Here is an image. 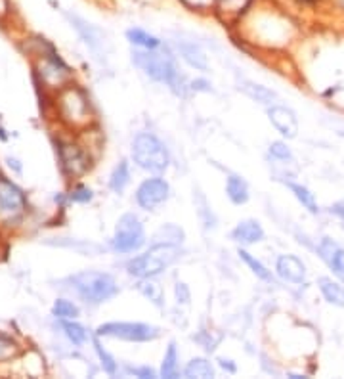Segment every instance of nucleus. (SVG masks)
<instances>
[{"label": "nucleus", "instance_id": "obj_1", "mask_svg": "<svg viewBox=\"0 0 344 379\" xmlns=\"http://www.w3.org/2000/svg\"><path fill=\"white\" fill-rule=\"evenodd\" d=\"M132 62L149 75L157 83H164L171 86L176 94L184 96L186 94V81L178 71V67L174 64V59L169 52H163L161 48L157 50H134L132 52Z\"/></svg>", "mask_w": 344, "mask_h": 379}, {"label": "nucleus", "instance_id": "obj_2", "mask_svg": "<svg viewBox=\"0 0 344 379\" xmlns=\"http://www.w3.org/2000/svg\"><path fill=\"white\" fill-rule=\"evenodd\" d=\"M180 257L178 246L172 243H153L144 255H138L126 264V270L136 278H153L157 274L164 272L176 259Z\"/></svg>", "mask_w": 344, "mask_h": 379}, {"label": "nucleus", "instance_id": "obj_3", "mask_svg": "<svg viewBox=\"0 0 344 379\" xmlns=\"http://www.w3.org/2000/svg\"><path fill=\"white\" fill-rule=\"evenodd\" d=\"M132 157L140 169L149 171V173H163V171H166L169 161H171L166 146L151 132H140L134 138Z\"/></svg>", "mask_w": 344, "mask_h": 379}, {"label": "nucleus", "instance_id": "obj_4", "mask_svg": "<svg viewBox=\"0 0 344 379\" xmlns=\"http://www.w3.org/2000/svg\"><path fill=\"white\" fill-rule=\"evenodd\" d=\"M73 289L86 303H104L109 301L111 297L117 295V281L111 274L94 272V270H84V272L75 274L71 278Z\"/></svg>", "mask_w": 344, "mask_h": 379}, {"label": "nucleus", "instance_id": "obj_5", "mask_svg": "<svg viewBox=\"0 0 344 379\" xmlns=\"http://www.w3.org/2000/svg\"><path fill=\"white\" fill-rule=\"evenodd\" d=\"M96 335L131 341V343H146V341H153L159 338L161 330L149 324H142V322H109V324L99 326Z\"/></svg>", "mask_w": 344, "mask_h": 379}, {"label": "nucleus", "instance_id": "obj_6", "mask_svg": "<svg viewBox=\"0 0 344 379\" xmlns=\"http://www.w3.org/2000/svg\"><path fill=\"white\" fill-rule=\"evenodd\" d=\"M146 243L144 224L136 214L126 213L119 219L113 236V249L119 253H134Z\"/></svg>", "mask_w": 344, "mask_h": 379}, {"label": "nucleus", "instance_id": "obj_7", "mask_svg": "<svg viewBox=\"0 0 344 379\" xmlns=\"http://www.w3.org/2000/svg\"><path fill=\"white\" fill-rule=\"evenodd\" d=\"M169 194H171L169 182L155 176V178H148L140 184L138 192H136V201L142 209L153 211L169 199Z\"/></svg>", "mask_w": 344, "mask_h": 379}, {"label": "nucleus", "instance_id": "obj_8", "mask_svg": "<svg viewBox=\"0 0 344 379\" xmlns=\"http://www.w3.org/2000/svg\"><path fill=\"white\" fill-rule=\"evenodd\" d=\"M67 19L71 21L77 33L81 35V39L84 41V44L94 52V54H106L107 46H109V41H107V35L104 29H99L98 25L88 24L86 19H82L77 14H67Z\"/></svg>", "mask_w": 344, "mask_h": 379}, {"label": "nucleus", "instance_id": "obj_9", "mask_svg": "<svg viewBox=\"0 0 344 379\" xmlns=\"http://www.w3.org/2000/svg\"><path fill=\"white\" fill-rule=\"evenodd\" d=\"M61 117L73 124L88 123V100L84 98V94L75 89L64 92L61 96Z\"/></svg>", "mask_w": 344, "mask_h": 379}, {"label": "nucleus", "instance_id": "obj_10", "mask_svg": "<svg viewBox=\"0 0 344 379\" xmlns=\"http://www.w3.org/2000/svg\"><path fill=\"white\" fill-rule=\"evenodd\" d=\"M318 253L323 259V263L336 274L341 280H344V248L336 243L335 239L321 238L318 243Z\"/></svg>", "mask_w": 344, "mask_h": 379}, {"label": "nucleus", "instance_id": "obj_11", "mask_svg": "<svg viewBox=\"0 0 344 379\" xmlns=\"http://www.w3.org/2000/svg\"><path fill=\"white\" fill-rule=\"evenodd\" d=\"M268 117H270V123L285 138H296V134H298V119H296L293 109H289L285 106H271L268 109Z\"/></svg>", "mask_w": 344, "mask_h": 379}, {"label": "nucleus", "instance_id": "obj_12", "mask_svg": "<svg viewBox=\"0 0 344 379\" xmlns=\"http://www.w3.org/2000/svg\"><path fill=\"white\" fill-rule=\"evenodd\" d=\"M25 209V196L16 184L10 181H0V211L6 214H19Z\"/></svg>", "mask_w": 344, "mask_h": 379}, {"label": "nucleus", "instance_id": "obj_13", "mask_svg": "<svg viewBox=\"0 0 344 379\" xmlns=\"http://www.w3.org/2000/svg\"><path fill=\"white\" fill-rule=\"evenodd\" d=\"M276 270L285 281L291 284H303L306 280V266L295 255H281L276 263Z\"/></svg>", "mask_w": 344, "mask_h": 379}, {"label": "nucleus", "instance_id": "obj_14", "mask_svg": "<svg viewBox=\"0 0 344 379\" xmlns=\"http://www.w3.org/2000/svg\"><path fill=\"white\" fill-rule=\"evenodd\" d=\"M59 156H61V163H64L66 173L71 174V176H77V174L84 173L86 167H88V159L84 156V151L77 148V146L64 144L61 149H59Z\"/></svg>", "mask_w": 344, "mask_h": 379}, {"label": "nucleus", "instance_id": "obj_15", "mask_svg": "<svg viewBox=\"0 0 344 379\" xmlns=\"http://www.w3.org/2000/svg\"><path fill=\"white\" fill-rule=\"evenodd\" d=\"M256 0H216L214 12L228 21H238L239 17L249 14V10L253 8Z\"/></svg>", "mask_w": 344, "mask_h": 379}, {"label": "nucleus", "instance_id": "obj_16", "mask_svg": "<svg viewBox=\"0 0 344 379\" xmlns=\"http://www.w3.org/2000/svg\"><path fill=\"white\" fill-rule=\"evenodd\" d=\"M231 238L236 239L238 243L251 246V243H256V241H262L264 230L262 226L256 223V221H241V223L233 228V232H231Z\"/></svg>", "mask_w": 344, "mask_h": 379}, {"label": "nucleus", "instance_id": "obj_17", "mask_svg": "<svg viewBox=\"0 0 344 379\" xmlns=\"http://www.w3.org/2000/svg\"><path fill=\"white\" fill-rule=\"evenodd\" d=\"M176 48L180 52V56L186 59V64L195 69H201V71H207L209 69V62H207V56L203 50L195 46L193 42L178 41L176 42Z\"/></svg>", "mask_w": 344, "mask_h": 379}, {"label": "nucleus", "instance_id": "obj_18", "mask_svg": "<svg viewBox=\"0 0 344 379\" xmlns=\"http://www.w3.org/2000/svg\"><path fill=\"white\" fill-rule=\"evenodd\" d=\"M226 194L231 199V203L236 205H243L249 201V186L247 182L238 176V174H229L228 181H226Z\"/></svg>", "mask_w": 344, "mask_h": 379}, {"label": "nucleus", "instance_id": "obj_19", "mask_svg": "<svg viewBox=\"0 0 344 379\" xmlns=\"http://www.w3.org/2000/svg\"><path fill=\"white\" fill-rule=\"evenodd\" d=\"M321 295L325 297V301L335 306H344V288L338 281L331 280L327 276H321L318 280Z\"/></svg>", "mask_w": 344, "mask_h": 379}, {"label": "nucleus", "instance_id": "obj_20", "mask_svg": "<svg viewBox=\"0 0 344 379\" xmlns=\"http://www.w3.org/2000/svg\"><path fill=\"white\" fill-rule=\"evenodd\" d=\"M239 91L245 92L247 96L254 102H260V104H271L274 100L278 98L276 92L270 91L268 86H262V84H256L253 81H239Z\"/></svg>", "mask_w": 344, "mask_h": 379}, {"label": "nucleus", "instance_id": "obj_21", "mask_svg": "<svg viewBox=\"0 0 344 379\" xmlns=\"http://www.w3.org/2000/svg\"><path fill=\"white\" fill-rule=\"evenodd\" d=\"M126 39H128L131 44L144 50H157L163 46V42L159 41L155 35H149L148 31H144V29H140V27H131V29L126 31Z\"/></svg>", "mask_w": 344, "mask_h": 379}, {"label": "nucleus", "instance_id": "obj_22", "mask_svg": "<svg viewBox=\"0 0 344 379\" xmlns=\"http://www.w3.org/2000/svg\"><path fill=\"white\" fill-rule=\"evenodd\" d=\"M287 186H289V190L293 192V196H295L300 203H303V207H306L308 209V213L312 214H318V203H316V198H314V194H312L310 190L306 188V186H300V184H295V182H285Z\"/></svg>", "mask_w": 344, "mask_h": 379}, {"label": "nucleus", "instance_id": "obj_23", "mask_svg": "<svg viewBox=\"0 0 344 379\" xmlns=\"http://www.w3.org/2000/svg\"><path fill=\"white\" fill-rule=\"evenodd\" d=\"M131 182V171H128V163L126 161H121L119 165L115 167L113 173H111V178H109V186L113 192L121 194L124 192V188L128 186Z\"/></svg>", "mask_w": 344, "mask_h": 379}, {"label": "nucleus", "instance_id": "obj_24", "mask_svg": "<svg viewBox=\"0 0 344 379\" xmlns=\"http://www.w3.org/2000/svg\"><path fill=\"white\" fill-rule=\"evenodd\" d=\"M186 378H214L213 364L205 358H193L184 370Z\"/></svg>", "mask_w": 344, "mask_h": 379}, {"label": "nucleus", "instance_id": "obj_25", "mask_svg": "<svg viewBox=\"0 0 344 379\" xmlns=\"http://www.w3.org/2000/svg\"><path fill=\"white\" fill-rule=\"evenodd\" d=\"M42 79L46 81V83H64L67 77H69V73H67V69L57 59H52V62H48L46 66H42Z\"/></svg>", "mask_w": 344, "mask_h": 379}, {"label": "nucleus", "instance_id": "obj_26", "mask_svg": "<svg viewBox=\"0 0 344 379\" xmlns=\"http://www.w3.org/2000/svg\"><path fill=\"white\" fill-rule=\"evenodd\" d=\"M161 376L163 378H176L178 376V351L176 345L171 343L166 353H164L163 366H161Z\"/></svg>", "mask_w": 344, "mask_h": 379}, {"label": "nucleus", "instance_id": "obj_27", "mask_svg": "<svg viewBox=\"0 0 344 379\" xmlns=\"http://www.w3.org/2000/svg\"><path fill=\"white\" fill-rule=\"evenodd\" d=\"M153 239H155V243H172V246H178V241L182 243V239H184V232L176 224H164L161 230H157Z\"/></svg>", "mask_w": 344, "mask_h": 379}, {"label": "nucleus", "instance_id": "obj_28", "mask_svg": "<svg viewBox=\"0 0 344 379\" xmlns=\"http://www.w3.org/2000/svg\"><path fill=\"white\" fill-rule=\"evenodd\" d=\"M239 257L245 261V264L249 266V268H251V270H253V274L256 276V278H260V280H264V281H274V276H271L270 270H268V268H266V266H264V264L260 263L258 259H254L251 253H247V251H243V249H241V251H239Z\"/></svg>", "mask_w": 344, "mask_h": 379}, {"label": "nucleus", "instance_id": "obj_29", "mask_svg": "<svg viewBox=\"0 0 344 379\" xmlns=\"http://www.w3.org/2000/svg\"><path fill=\"white\" fill-rule=\"evenodd\" d=\"M138 289L142 291V295L148 297L151 303H155L157 306L163 305V291L157 286L155 281H151L149 278H142Z\"/></svg>", "mask_w": 344, "mask_h": 379}, {"label": "nucleus", "instance_id": "obj_30", "mask_svg": "<svg viewBox=\"0 0 344 379\" xmlns=\"http://www.w3.org/2000/svg\"><path fill=\"white\" fill-rule=\"evenodd\" d=\"M64 330H66L67 338L71 339V341H73V345L77 346L84 345V343H86V339H88L84 328L79 326V324H75V322H64Z\"/></svg>", "mask_w": 344, "mask_h": 379}, {"label": "nucleus", "instance_id": "obj_31", "mask_svg": "<svg viewBox=\"0 0 344 379\" xmlns=\"http://www.w3.org/2000/svg\"><path fill=\"white\" fill-rule=\"evenodd\" d=\"M52 311L57 318H77L79 316V306L73 305L71 301H66V299H57Z\"/></svg>", "mask_w": 344, "mask_h": 379}, {"label": "nucleus", "instance_id": "obj_32", "mask_svg": "<svg viewBox=\"0 0 344 379\" xmlns=\"http://www.w3.org/2000/svg\"><path fill=\"white\" fill-rule=\"evenodd\" d=\"M94 346H96V353H98L99 360H102V366H104V370L107 371V373H111L113 376L115 371H117V362H115V358L109 353H107L104 346L99 345L98 341L94 343Z\"/></svg>", "mask_w": 344, "mask_h": 379}, {"label": "nucleus", "instance_id": "obj_33", "mask_svg": "<svg viewBox=\"0 0 344 379\" xmlns=\"http://www.w3.org/2000/svg\"><path fill=\"white\" fill-rule=\"evenodd\" d=\"M180 2L191 12H209L216 6V0H180Z\"/></svg>", "mask_w": 344, "mask_h": 379}, {"label": "nucleus", "instance_id": "obj_34", "mask_svg": "<svg viewBox=\"0 0 344 379\" xmlns=\"http://www.w3.org/2000/svg\"><path fill=\"white\" fill-rule=\"evenodd\" d=\"M270 156L279 161H293V154L283 142H274L270 146Z\"/></svg>", "mask_w": 344, "mask_h": 379}, {"label": "nucleus", "instance_id": "obj_35", "mask_svg": "<svg viewBox=\"0 0 344 379\" xmlns=\"http://www.w3.org/2000/svg\"><path fill=\"white\" fill-rule=\"evenodd\" d=\"M17 346L14 341H10V339L2 338L0 335V360H6V358H10V356L16 355Z\"/></svg>", "mask_w": 344, "mask_h": 379}, {"label": "nucleus", "instance_id": "obj_36", "mask_svg": "<svg viewBox=\"0 0 344 379\" xmlns=\"http://www.w3.org/2000/svg\"><path fill=\"white\" fill-rule=\"evenodd\" d=\"M71 199L73 201H79V203H86L92 199V190L86 188V186H77V188L71 192Z\"/></svg>", "mask_w": 344, "mask_h": 379}, {"label": "nucleus", "instance_id": "obj_37", "mask_svg": "<svg viewBox=\"0 0 344 379\" xmlns=\"http://www.w3.org/2000/svg\"><path fill=\"white\" fill-rule=\"evenodd\" d=\"M329 213L335 214L336 219L343 223V228H344V201H338V203H333V205L329 207Z\"/></svg>", "mask_w": 344, "mask_h": 379}, {"label": "nucleus", "instance_id": "obj_38", "mask_svg": "<svg viewBox=\"0 0 344 379\" xmlns=\"http://www.w3.org/2000/svg\"><path fill=\"white\" fill-rule=\"evenodd\" d=\"M176 299L178 303H189V291L186 288V284H176Z\"/></svg>", "mask_w": 344, "mask_h": 379}, {"label": "nucleus", "instance_id": "obj_39", "mask_svg": "<svg viewBox=\"0 0 344 379\" xmlns=\"http://www.w3.org/2000/svg\"><path fill=\"white\" fill-rule=\"evenodd\" d=\"M131 371L132 373H136V376H140V378H153V376H155L151 368H134V370Z\"/></svg>", "mask_w": 344, "mask_h": 379}, {"label": "nucleus", "instance_id": "obj_40", "mask_svg": "<svg viewBox=\"0 0 344 379\" xmlns=\"http://www.w3.org/2000/svg\"><path fill=\"white\" fill-rule=\"evenodd\" d=\"M191 89H193V91H211L207 81H193V83H191Z\"/></svg>", "mask_w": 344, "mask_h": 379}, {"label": "nucleus", "instance_id": "obj_41", "mask_svg": "<svg viewBox=\"0 0 344 379\" xmlns=\"http://www.w3.org/2000/svg\"><path fill=\"white\" fill-rule=\"evenodd\" d=\"M218 362H220V366H222V368H224V370H226V368H228L229 371H236V366H231V364H228L229 360H226V358H220V360H218Z\"/></svg>", "mask_w": 344, "mask_h": 379}, {"label": "nucleus", "instance_id": "obj_42", "mask_svg": "<svg viewBox=\"0 0 344 379\" xmlns=\"http://www.w3.org/2000/svg\"><path fill=\"white\" fill-rule=\"evenodd\" d=\"M8 10V2L6 0H0V16Z\"/></svg>", "mask_w": 344, "mask_h": 379}, {"label": "nucleus", "instance_id": "obj_43", "mask_svg": "<svg viewBox=\"0 0 344 379\" xmlns=\"http://www.w3.org/2000/svg\"><path fill=\"white\" fill-rule=\"evenodd\" d=\"M331 4L338 10H344V0H331Z\"/></svg>", "mask_w": 344, "mask_h": 379}]
</instances>
